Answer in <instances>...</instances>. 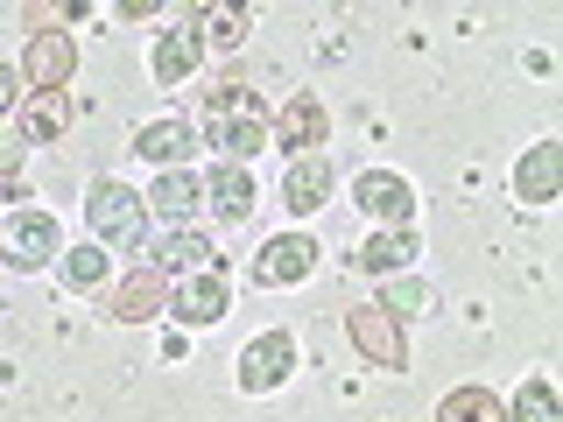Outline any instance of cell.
Returning <instances> with one entry per match:
<instances>
[{"label":"cell","instance_id":"cell-18","mask_svg":"<svg viewBox=\"0 0 563 422\" xmlns=\"http://www.w3.org/2000/svg\"><path fill=\"white\" fill-rule=\"evenodd\" d=\"M190 148H198V141H190V127L176 113L169 120H148V127L134 134V155H141V163H155V169H184Z\"/></svg>","mask_w":563,"mask_h":422},{"label":"cell","instance_id":"cell-9","mask_svg":"<svg viewBox=\"0 0 563 422\" xmlns=\"http://www.w3.org/2000/svg\"><path fill=\"white\" fill-rule=\"evenodd\" d=\"M70 70H78V43H70L64 29H35V43H29V57H22L29 92H64Z\"/></svg>","mask_w":563,"mask_h":422},{"label":"cell","instance_id":"cell-23","mask_svg":"<svg viewBox=\"0 0 563 422\" xmlns=\"http://www.w3.org/2000/svg\"><path fill=\"white\" fill-rule=\"evenodd\" d=\"M380 310L395 324H416V316H430V289L416 275H380Z\"/></svg>","mask_w":563,"mask_h":422},{"label":"cell","instance_id":"cell-16","mask_svg":"<svg viewBox=\"0 0 563 422\" xmlns=\"http://www.w3.org/2000/svg\"><path fill=\"white\" fill-rule=\"evenodd\" d=\"M331 190H339V176H331L324 155H303L289 176H282V204L296 211V219H310V211H324L331 204Z\"/></svg>","mask_w":563,"mask_h":422},{"label":"cell","instance_id":"cell-5","mask_svg":"<svg viewBox=\"0 0 563 422\" xmlns=\"http://www.w3.org/2000/svg\"><path fill=\"white\" fill-rule=\"evenodd\" d=\"M225 310H233V281H225L219 268L169 281V316H176L184 331H205V324H219Z\"/></svg>","mask_w":563,"mask_h":422},{"label":"cell","instance_id":"cell-11","mask_svg":"<svg viewBox=\"0 0 563 422\" xmlns=\"http://www.w3.org/2000/svg\"><path fill=\"white\" fill-rule=\"evenodd\" d=\"M352 204L374 211L380 225H409V219H416V190H409V176H395V169H366V176H352Z\"/></svg>","mask_w":563,"mask_h":422},{"label":"cell","instance_id":"cell-13","mask_svg":"<svg viewBox=\"0 0 563 422\" xmlns=\"http://www.w3.org/2000/svg\"><path fill=\"white\" fill-rule=\"evenodd\" d=\"M141 204H148V219H163V233H184V225L198 219V204H205V184L190 169H155V190Z\"/></svg>","mask_w":563,"mask_h":422},{"label":"cell","instance_id":"cell-1","mask_svg":"<svg viewBox=\"0 0 563 422\" xmlns=\"http://www.w3.org/2000/svg\"><path fill=\"white\" fill-rule=\"evenodd\" d=\"M205 141L219 148V163H254L261 148H268V106H261L246 85H211L205 92Z\"/></svg>","mask_w":563,"mask_h":422},{"label":"cell","instance_id":"cell-19","mask_svg":"<svg viewBox=\"0 0 563 422\" xmlns=\"http://www.w3.org/2000/svg\"><path fill=\"white\" fill-rule=\"evenodd\" d=\"M64 127H70V99L64 92H29V106H22V134L29 148H43V141H64Z\"/></svg>","mask_w":563,"mask_h":422},{"label":"cell","instance_id":"cell-17","mask_svg":"<svg viewBox=\"0 0 563 422\" xmlns=\"http://www.w3.org/2000/svg\"><path fill=\"white\" fill-rule=\"evenodd\" d=\"M148 268H163L169 281L205 275V268H211V240H205V233H190V225H184V233H163V240L148 246Z\"/></svg>","mask_w":563,"mask_h":422},{"label":"cell","instance_id":"cell-22","mask_svg":"<svg viewBox=\"0 0 563 422\" xmlns=\"http://www.w3.org/2000/svg\"><path fill=\"white\" fill-rule=\"evenodd\" d=\"M57 275L70 281V289H99V281L113 275V254H106L99 240H85V246H64V254H57Z\"/></svg>","mask_w":563,"mask_h":422},{"label":"cell","instance_id":"cell-6","mask_svg":"<svg viewBox=\"0 0 563 422\" xmlns=\"http://www.w3.org/2000/svg\"><path fill=\"white\" fill-rule=\"evenodd\" d=\"M317 141H331V113H324V99H310V92H296L282 113H268V148H289L296 163L303 155H317Z\"/></svg>","mask_w":563,"mask_h":422},{"label":"cell","instance_id":"cell-26","mask_svg":"<svg viewBox=\"0 0 563 422\" xmlns=\"http://www.w3.org/2000/svg\"><path fill=\"white\" fill-rule=\"evenodd\" d=\"M29 92V78H22V64H0V113H14Z\"/></svg>","mask_w":563,"mask_h":422},{"label":"cell","instance_id":"cell-25","mask_svg":"<svg viewBox=\"0 0 563 422\" xmlns=\"http://www.w3.org/2000/svg\"><path fill=\"white\" fill-rule=\"evenodd\" d=\"M198 22H205V43L211 49H240L246 29H254V14H246V8H211V14H198Z\"/></svg>","mask_w":563,"mask_h":422},{"label":"cell","instance_id":"cell-15","mask_svg":"<svg viewBox=\"0 0 563 422\" xmlns=\"http://www.w3.org/2000/svg\"><path fill=\"white\" fill-rule=\"evenodd\" d=\"M205 204L219 211L225 225H246V219L261 211V190H254V176H246L240 163H219V169L205 176Z\"/></svg>","mask_w":563,"mask_h":422},{"label":"cell","instance_id":"cell-21","mask_svg":"<svg viewBox=\"0 0 563 422\" xmlns=\"http://www.w3.org/2000/svg\"><path fill=\"white\" fill-rule=\"evenodd\" d=\"M437 422H507V401L493 387H451L437 401Z\"/></svg>","mask_w":563,"mask_h":422},{"label":"cell","instance_id":"cell-24","mask_svg":"<svg viewBox=\"0 0 563 422\" xmlns=\"http://www.w3.org/2000/svg\"><path fill=\"white\" fill-rule=\"evenodd\" d=\"M507 422H556V387L550 380H521L515 387V401H507Z\"/></svg>","mask_w":563,"mask_h":422},{"label":"cell","instance_id":"cell-2","mask_svg":"<svg viewBox=\"0 0 563 422\" xmlns=\"http://www.w3.org/2000/svg\"><path fill=\"white\" fill-rule=\"evenodd\" d=\"M85 219H92V240L113 246V254H141V240H148V204H141V190H128L120 176H106V184L85 190Z\"/></svg>","mask_w":563,"mask_h":422},{"label":"cell","instance_id":"cell-8","mask_svg":"<svg viewBox=\"0 0 563 422\" xmlns=\"http://www.w3.org/2000/svg\"><path fill=\"white\" fill-rule=\"evenodd\" d=\"M289 374H296V338L289 331H261V338L240 352V395H275Z\"/></svg>","mask_w":563,"mask_h":422},{"label":"cell","instance_id":"cell-3","mask_svg":"<svg viewBox=\"0 0 563 422\" xmlns=\"http://www.w3.org/2000/svg\"><path fill=\"white\" fill-rule=\"evenodd\" d=\"M57 254H64V233H57L49 211H8V219H0V260H8L14 275H43Z\"/></svg>","mask_w":563,"mask_h":422},{"label":"cell","instance_id":"cell-10","mask_svg":"<svg viewBox=\"0 0 563 422\" xmlns=\"http://www.w3.org/2000/svg\"><path fill=\"white\" fill-rule=\"evenodd\" d=\"M106 310H113L120 324H148V316H163L169 310V275L141 260V268H128L113 281V303H106Z\"/></svg>","mask_w":563,"mask_h":422},{"label":"cell","instance_id":"cell-27","mask_svg":"<svg viewBox=\"0 0 563 422\" xmlns=\"http://www.w3.org/2000/svg\"><path fill=\"white\" fill-rule=\"evenodd\" d=\"M22 163H29V141L14 134V127H0V176H14Z\"/></svg>","mask_w":563,"mask_h":422},{"label":"cell","instance_id":"cell-7","mask_svg":"<svg viewBox=\"0 0 563 422\" xmlns=\"http://www.w3.org/2000/svg\"><path fill=\"white\" fill-rule=\"evenodd\" d=\"M317 254H324V246H317L310 233H275L254 254V281H261V289H296V281L317 275Z\"/></svg>","mask_w":563,"mask_h":422},{"label":"cell","instance_id":"cell-4","mask_svg":"<svg viewBox=\"0 0 563 422\" xmlns=\"http://www.w3.org/2000/svg\"><path fill=\"white\" fill-rule=\"evenodd\" d=\"M345 338L360 345L366 366H387V374H401V366H409V331H401L380 303H352L345 310Z\"/></svg>","mask_w":563,"mask_h":422},{"label":"cell","instance_id":"cell-14","mask_svg":"<svg viewBox=\"0 0 563 422\" xmlns=\"http://www.w3.org/2000/svg\"><path fill=\"white\" fill-rule=\"evenodd\" d=\"M198 57H205V29H198V14H184V22L163 29V43H155L148 70H155V85H184L190 70H198Z\"/></svg>","mask_w":563,"mask_h":422},{"label":"cell","instance_id":"cell-12","mask_svg":"<svg viewBox=\"0 0 563 422\" xmlns=\"http://www.w3.org/2000/svg\"><path fill=\"white\" fill-rule=\"evenodd\" d=\"M515 198L528 211H542V204L563 198V141H536V148L515 163Z\"/></svg>","mask_w":563,"mask_h":422},{"label":"cell","instance_id":"cell-20","mask_svg":"<svg viewBox=\"0 0 563 422\" xmlns=\"http://www.w3.org/2000/svg\"><path fill=\"white\" fill-rule=\"evenodd\" d=\"M409 260H416V233H409V225H380V233L360 246V268L366 275H401Z\"/></svg>","mask_w":563,"mask_h":422},{"label":"cell","instance_id":"cell-28","mask_svg":"<svg viewBox=\"0 0 563 422\" xmlns=\"http://www.w3.org/2000/svg\"><path fill=\"white\" fill-rule=\"evenodd\" d=\"M155 14H163L155 0H120V8H113V22H155Z\"/></svg>","mask_w":563,"mask_h":422}]
</instances>
